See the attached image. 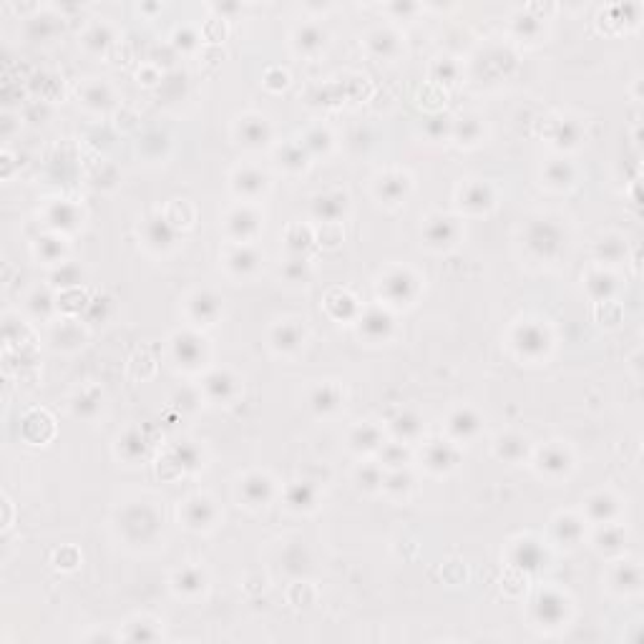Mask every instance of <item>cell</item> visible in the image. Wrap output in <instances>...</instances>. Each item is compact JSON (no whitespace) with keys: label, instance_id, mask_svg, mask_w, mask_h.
<instances>
[{"label":"cell","instance_id":"obj_1","mask_svg":"<svg viewBox=\"0 0 644 644\" xmlns=\"http://www.w3.org/2000/svg\"><path fill=\"white\" fill-rule=\"evenodd\" d=\"M526 245L536 257L551 260L561 252L564 247V232L559 224H554L551 219H536L528 224L526 229Z\"/></svg>","mask_w":644,"mask_h":644},{"label":"cell","instance_id":"obj_2","mask_svg":"<svg viewBox=\"0 0 644 644\" xmlns=\"http://www.w3.org/2000/svg\"><path fill=\"white\" fill-rule=\"evenodd\" d=\"M121 528L131 541H146L159 531V516L151 506H128L121 516Z\"/></svg>","mask_w":644,"mask_h":644},{"label":"cell","instance_id":"obj_3","mask_svg":"<svg viewBox=\"0 0 644 644\" xmlns=\"http://www.w3.org/2000/svg\"><path fill=\"white\" fill-rule=\"evenodd\" d=\"M416 289H418L416 277L403 272V270L390 272L388 277L383 279V284H380V292H383L390 302H395V305H406V302H411L413 297H416Z\"/></svg>","mask_w":644,"mask_h":644},{"label":"cell","instance_id":"obj_4","mask_svg":"<svg viewBox=\"0 0 644 644\" xmlns=\"http://www.w3.org/2000/svg\"><path fill=\"white\" fill-rule=\"evenodd\" d=\"M513 343H516V350L526 357H539L546 352L549 348V335L544 333V328L539 325H521L513 335Z\"/></svg>","mask_w":644,"mask_h":644},{"label":"cell","instance_id":"obj_5","mask_svg":"<svg viewBox=\"0 0 644 644\" xmlns=\"http://www.w3.org/2000/svg\"><path fill=\"white\" fill-rule=\"evenodd\" d=\"M533 614L546 627H556L567 616V601L561 599L556 592H544V594H539L536 604H533Z\"/></svg>","mask_w":644,"mask_h":644},{"label":"cell","instance_id":"obj_6","mask_svg":"<svg viewBox=\"0 0 644 644\" xmlns=\"http://www.w3.org/2000/svg\"><path fill=\"white\" fill-rule=\"evenodd\" d=\"M360 330L367 340H385L390 333H393V317H390L385 310H380V307H370V310L362 315Z\"/></svg>","mask_w":644,"mask_h":644},{"label":"cell","instance_id":"obj_7","mask_svg":"<svg viewBox=\"0 0 644 644\" xmlns=\"http://www.w3.org/2000/svg\"><path fill=\"white\" fill-rule=\"evenodd\" d=\"M174 355H177V360L182 362V365H187V367L199 365L201 355H204L201 340L196 338V335H191V333L177 335V340H174Z\"/></svg>","mask_w":644,"mask_h":644},{"label":"cell","instance_id":"obj_8","mask_svg":"<svg viewBox=\"0 0 644 644\" xmlns=\"http://www.w3.org/2000/svg\"><path fill=\"white\" fill-rule=\"evenodd\" d=\"M513 564L523 572H539L546 564V554L536 541H521L513 549Z\"/></svg>","mask_w":644,"mask_h":644},{"label":"cell","instance_id":"obj_9","mask_svg":"<svg viewBox=\"0 0 644 644\" xmlns=\"http://www.w3.org/2000/svg\"><path fill=\"white\" fill-rule=\"evenodd\" d=\"M345 206H348V196L345 194H325L317 196L315 204H312V214L322 222H335V219L343 217Z\"/></svg>","mask_w":644,"mask_h":644},{"label":"cell","instance_id":"obj_10","mask_svg":"<svg viewBox=\"0 0 644 644\" xmlns=\"http://www.w3.org/2000/svg\"><path fill=\"white\" fill-rule=\"evenodd\" d=\"M426 461L428 468H433V471H448L450 466H455L458 455H455L453 445L443 443V440H433L426 450Z\"/></svg>","mask_w":644,"mask_h":644},{"label":"cell","instance_id":"obj_11","mask_svg":"<svg viewBox=\"0 0 644 644\" xmlns=\"http://www.w3.org/2000/svg\"><path fill=\"white\" fill-rule=\"evenodd\" d=\"M270 494H272V483H270L267 476H262V473H252V476H247L245 483H242V496H245L252 506L265 504V501L270 499Z\"/></svg>","mask_w":644,"mask_h":644},{"label":"cell","instance_id":"obj_12","mask_svg":"<svg viewBox=\"0 0 644 644\" xmlns=\"http://www.w3.org/2000/svg\"><path fill=\"white\" fill-rule=\"evenodd\" d=\"M184 516H187V523L194 528H204L214 521V506H211L209 499H191L184 509Z\"/></svg>","mask_w":644,"mask_h":644},{"label":"cell","instance_id":"obj_13","mask_svg":"<svg viewBox=\"0 0 644 644\" xmlns=\"http://www.w3.org/2000/svg\"><path fill=\"white\" fill-rule=\"evenodd\" d=\"M257 227H260V219H257V214L252 209H237L229 217V232L234 234L237 239H250L252 234L257 232Z\"/></svg>","mask_w":644,"mask_h":644},{"label":"cell","instance_id":"obj_14","mask_svg":"<svg viewBox=\"0 0 644 644\" xmlns=\"http://www.w3.org/2000/svg\"><path fill=\"white\" fill-rule=\"evenodd\" d=\"M614 513H616V504L609 494H594L587 501V516L592 521L609 523L614 518Z\"/></svg>","mask_w":644,"mask_h":644},{"label":"cell","instance_id":"obj_15","mask_svg":"<svg viewBox=\"0 0 644 644\" xmlns=\"http://www.w3.org/2000/svg\"><path fill=\"white\" fill-rule=\"evenodd\" d=\"M426 237L431 245L435 247H443V245H450L455 237V224L453 219L448 217H433L431 222H428L426 227Z\"/></svg>","mask_w":644,"mask_h":644},{"label":"cell","instance_id":"obj_16","mask_svg":"<svg viewBox=\"0 0 644 644\" xmlns=\"http://www.w3.org/2000/svg\"><path fill=\"white\" fill-rule=\"evenodd\" d=\"M541 471H546L549 476H559V473L569 471V453L559 445H549V448L541 450L539 455Z\"/></svg>","mask_w":644,"mask_h":644},{"label":"cell","instance_id":"obj_17","mask_svg":"<svg viewBox=\"0 0 644 644\" xmlns=\"http://www.w3.org/2000/svg\"><path fill=\"white\" fill-rule=\"evenodd\" d=\"M219 300L214 297L211 292H199V294H194L191 297V302H189V310H191V315L196 317V320H201V322H211L214 317L219 315Z\"/></svg>","mask_w":644,"mask_h":644},{"label":"cell","instance_id":"obj_18","mask_svg":"<svg viewBox=\"0 0 644 644\" xmlns=\"http://www.w3.org/2000/svg\"><path fill=\"white\" fill-rule=\"evenodd\" d=\"M146 239L154 247H169L174 242V227L167 217H154L146 224Z\"/></svg>","mask_w":644,"mask_h":644},{"label":"cell","instance_id":"obj_19","mask_svg":"<svg viewBox=\"0 0 644 644\" xmlns=\"http://www.w3.org/2000/svg\"><path fill=\"white\" fill-rule=\"evenodd\" d=\"M315 499H317L315 486L307 481H297L287 489V504L292 506V509H312V506H315Z\"/></svg>","mask_w":644,"mask_h":644},{"label":"cell","instance_id":"obj_20","mask_svg":"<svg viewBox=\"0 0 644 644\" xmlns=\"http://www.w3.org/2000/svg\"><path fill=\"white\" fill-rule=\"evenodd\" d=\"M408 191V179L403 174H388L385 179H380L378 184V194L383 196L385 201L395 204L398 199H403Z\"/></svg>","mask_w":644,"mask_h":644},{"label":"cell","instance_id":"obj_21","mask_svg":"<svg viewBox=\"0 0 644 644\" xmlns=\"http://www.w3.org/2000/svg\"><path fill=\"white\" fill-rule=\"evenodd\" d=\"M272 343L277 350H294L302 343V330L294 322H282L272 333Z\"/></svg>","mask_w":644,"mask_h":644},{"label":"cell","instance_id":"obj_22","mask_svg":"<svg viewBox=\"0 0 644 644\" xmlns=\"http://www.w3.org/2000/svg\"><path fill=\"white\" fill-rule=\"evenodd\" d=\"M448 428L455 438H471L478 431V418L471 411H455L448 421Z\"/></svg>","mask_w":644,"mask_h":644},{"label":"cell","instance_id":"obj_23","mask_svg":"<svg viewBox=\"0 0 644 644\" xmlns=\"http://www.w3.org/2000/svg\"><path fill=\"white\" fill-rule=\"evenodd\" d=\"M325 305H328L330 315L338 317V320H343V317L348 320V317H352L357 312L355 300H352L348 292H340V289H338V292H330L328 294V302H325Z\"/></svg>","mask_w":644,"mask_h":644},{"label":"cell","instance_id":"obj_24","mask_svg":"<svg viewBox=\"0 0 644 644\" xmlns=\"http://www.w3.org/2000/svg\"><path fill=\"white\" fill-rule=\"evenodd\" d=\"M267 136H270V126H267L262 118H247V121L239 126V139L250 146L265 144Z\"/></svg>","mask_w":644,"mask_h":644},{"label":"cell","instance_id":"obj_25","mask_svg":"<svg viewBox=\"0 0 644 644\" xmlns=\"http://www.w3.org/2000/svg\"><path fill=\"white\" fill-rule=\"evenodd\" d=\"M265 182L267 179L262 177L260 172H255V169H245V172H239L237 177H234V189H237L239 194L255 196V194H260V191L265 189Z\"/></svg>","mask_w":644,"mask_h":644},{"label":"cell","instance_id":"obj_26","mask_svg":"<svg viewBox=\"0 0 644 644\" xmlns=\"http://www.w3.org/2000/svg\"><path fill=\"white\" fill-rule=\"evenodd\" d=\"M310 403L317 413H330L333 408H338L340 390L335 388V385H320V388H315V393L310 395Z\"/></svg>","mask_w":644,"mask_h":644},{"label":"cell","instance_id":"obj_27","mask_svg":"<svg viewBox=\"0 0 644 644\" xmlns=\"http://www.w3.org/2000/svg\"><path fill=\"white\" fill-rule=\"evenodd\" d=\"M587 289L594 300H609L614 294V277L606 272H592L587 277Z\"/></svg>","mask_w":644,"mask_h":644},{"label":"cell","instance_id":"obj_28","mask_svg":"<svg viewBox=\"0 0 644 644\" xmlns=\"http://www.w3.org/2000/svg\"><path fill=\"white\" fill-rule=\"evenodd\" d=\"M204 388L214 400H227L229 395H232V390H234V380L229 378L227 372L217 370V372H211L209 378L204 380Z\"/></svg>","mask_w":644,"mask_h":644},{"label":"cell","instance_id":"obj_29","mask_svg":"<svg viewBox=\"0 0 644 644\" xmlns=\"http://www.w3.org/2000/svg\"><path fill=\"white\" fill-rule=\"evenodd\" d=\"M554 531H556V539L564 541V544H577L582 539V521L574 516H559L554 523Z\"/></svg>","mask_w":644,"mask_h":644},{"label":"cell","instance_id":"obj_30","mask_svg":"<svg viewBox=\"0 0 644 644\" xmlns=\"http://www.w3.org/2000/svg\"><path fill=\"white\" fill-rule=\"evenodd\" d=\"M229 267H232L237 274L252 272V270L257 267V252L252 250V247H247V245L237 247V250L229 255Z\"/></svg>","mask_w":644,"mask_h":644},{"label":"cell","instance_id":"obj_31","mask_svg":"<svg viewBox=\"0 0 644 644\" xmlns=\"http://www.w3.org/2000/svg\"><path fill=\"white\" fill-rule=\"evenodd\" d=\"M146 448H149V443H146V438L139 433V431H128V433L123 435V440H121V453H123V458H128V461L144 458V455H146Z\"/></svg>","mask_w":644,"mask_h":644},{"label":"cell","instance_id":"obj_32","mask_svg":"<svg viewBox=\"0 0 644 644\" xmlns=\"http://www.w3.org/2000/svg\"><path fill=\"white\" fill-rule=\"evenodd\" d=\"M352 445H355L357 450H372L380 445V431L375 426H370V423H362L360 428H355V433H352Z\"/></svg>","mask_w":644,"mask_h":644},{"label":"cell","instance_id":"obj_33","mask_svg":"<svg viewBox=\"0 0 644 644\" xmlns=\"http://www.w3.org/2000/svg\"><path fill=\"white\" fill-rule=\"evenodd\" d=\"M463 204L468 209H486L491 204V191L486 184H471L466 191H463Z\"/></svg>","mask_w":644,"mask_h":644},{"label":"cell","instance_id":"obj_34","mask_svg":"<svg viewBox=\"0 0 644 644\" xmlns=\"http://www.w3.org/2000/svg\"><path fill=\"white\" fill-rule=\"evenodd\" d=\"M499 455L506 458V461H518L526 455V440L518 438V435H506V438L499 440Z\"/></svg>","mask_w":644,"mask_h":644},{"label":"cell","instance_id":"obj_35","mask_svg":"<svg viewBox=\"0 0 644 644\" xmlns=\"http://www.w3.org/2000/svg\"><path fill=\"white\" fill-rule=\"evenodd\" d=\"M367 43H370L372 53H378V56H393L398 50V38L390 30H375Z\"/></svg>","mask_w":644,"mask_h":644},{"label":"cell","instance_id":"obj_36","mask_svg":"<svg viewBox=\"0 0 644 644\" xmlns=\"http://www.w3.org/2000/svg\"><path fill=\"white\" fill-rule=\"evenodd\" d=\"M614 584H616V589H624V592H634V589H639V584H642L639 567H634V564H624V567H619L616 569V574H614Z\"/></svg>","mask_w":644,"mask_h":644},{"label":"cell","instance_id":"obj_37","mask_svg":"<svg viewBox=\"0 0 644 644\" xmlns=\"http://www.w3.org/2000/svg\"><path fill=\"white\" fill-rule=\"evenodd\" d=\"M201 587H204V574L199 569H184L177 574V589L184 594H194Z\"/></svg>","mask_w":644,"mask_h":644},{"label":"cell","instance_id":"obj_38","mask_svg":"<svg viewBox=\"0 0 644 644\" xmlns=\"http://www.w3.org/2000/svg\"><path fill=\"white\" fill-rule=\"evenodd\" d=\"M322 43H325V33H322L317 26H302L300 30H297V45H300L302 50H317L322 48Z\"/></svg>","mask_w":644,"mask_h":644},{"label":"cell","instance_id":"obj_39","mask_svg":"<svg viewBox=\"0 0 644 644\" xmlns=\"http://www.w3.org/2000/svg\"><path fill=\"white\" fill-rule=\"evenodd\" d=\"M174 463H177L179 471H191V468L199 466V450L191 443H182L174 450Z\"/></svg>","mask_w":644,"mask_h":644},{"label":"cell","instance_id":"obj_40","mask_svg":"<svg viewBox=\"0 0 644 644\" xmlns=\"http://www.w3.org/2000/svg\"><path fill=\"white\" fill-rule=\"evenodd\" d=\"M546 179L556 187H567L574 179V169L569 167V161H551L546 167Z\"/></svg>","mask_w":644,"mask_h":644},{"label":"cell","instance_id":"obj_41","mask_svg":"<svg viewBox=\"0 0 644 644\" xmlns=\"http://www.w3.org/2000/svg\"><path fill=\"white\" fill-rule=\"evenodd\" d=\"M50 222L56 224V227H63V229H68V227H76V222H78V211H76V206H71V204H56L53 206V211H50Z\"/></svg>","mask_w":644,"mask_h":644},{"label":"cell","instance_id":"obj_42","mask_svg":"<svg viewBox=\"0 0 644 644\" xmlns=\"http://www.w3.org/2000/svg\"><path fill=\"white\" fill-rule=\"evenodd\" d=\"M393 428L400 438H416V435L421 433V421H418V416H413V413H403V416L395 418Z\"/></svg>","mask_w":644,"mask_h":644},{"label":"cell","instance_id":"obj_43","mask_svg":"<svg viewBox=\"0 0 644 644\" xmlns=\"http://www.w3.org/2000/svg\"><path fill=\"white\" fill-rule=\"evenodd\" d=\"M579 133H582L579 123H574V121H561L559 126H556L554 141H556L559 146H574V144L579 141Z\"/></svg>","mask_w":644,"mask_h":644},{"label":"cell","instance_id":"obj_44","mask_svg":"<svg viewBox=\"0 0 644 644\" xmlns=\"http://www.w3.org/2000/svg\"><path fill=\"white\" fill-rule=\"evenodd\" d=\"M596 544H599L601 551H619L624 544V533L619 531V528H611L606 526L604 531L596 536Z\"/></svg>","mask_w":644,"mask_h":644},{"label":"cell","instance_id":"obj_45","mask_svg":"<svg viewBox=\"0 0 644 644\" xmlns=\"http://www.w3.org/2000/svg\"><path fill=\"white\" fill-rule=\"evenodd\" d=\"M310 242H312V234L307 232V229H302V227H294L292 232L287 234V245H289V250H292L294 255H302V252H307Z\"/></svg>","mask_w":644,"mask_h":644},{"label":"cell","instance_id":"obj_46","mask_svg":"<svg viewBox=\"0 0 644 644\" xmlns=\"http://www.w3.org/2000/svg\"><path fill=\"white\" fill-rule=\"evenodd\" d=\"M383 458H385V463H388V466H393V468L406 466V461H408L406 445H403V443H388L383 448Z\"/></svg>","mask_w":644,"mask_h":644},{"label":"cell","instance_id":"obj_47","mask_svg":"<svg viewBox=\"0 0 644 644\" xmlns=\"http://www.w3.org/2000/svg\"><path fill=\"white\" fill-rule=\"evenodd\" d=\"M357 478H360V486H365L367 491L378 489L380 483L385 481L383 473H380L378 466H362L360 471H357Z\"/></svg>","mask_w":644,"mask_h":644},{"label":"cell","instance_id":"obj_48","mask_svg":"<svg viewBox=\"0 0 644 644\" xmlns=\"http://www.w3.org/2000/svg\"><path fill=\"white\" fill-rule=\"evenodd\" d=\"M109 40H111V33H109L106 26H94V28L89 30V35H86V43H89L91 48H96V50L106 48Z\"/></svg>","mask_w":644,"mask_h":644},{"label":"cell","instance_id":"obj_49","mask_svg":"<svg viewBox=\"0 0 644 644\" xmlns=\"http://www.w3.org/2000/svg\"><path fill=\"white\" fill-rule=\"evenodd\" d=\"M624 255V245L619 242V239H604L599 245V257L606 262H614L619 260V257Z\"/></svg>","mask_w":644,"mask_h":644},{"label":"cell","instance_id":"obj_50","mask_svg":"<svg viewBox=\"0 0 644 644\" xmlns=\"http://www.w3.org/2000/svg\"><path fill=\"white\" fill-rule=\"evenodd\" d=\"M279 159H282L287 167L300 169L302 164H305V151H302V146H284V149L279 151Z\"/></svg>","mask_w":644,"mask_h":644},{"label":"cell","instance_id":"obj_51","mask_svg":"<svg viewBox=\"0 0 644 644\" xmlns=\"http://www.w3.org/2000/svg\"><path fill=\"white\" fill-rule=\"evenodd\" d=\"M284 274H287L289 279H294V282H300V279L307 277V262L302 255H297L294 260L287 262V267H284Z\"/></svg>","mask_w":644,"mask_h":644},{"label":"cell","instance_id":"obj_52","mask_svg":"<svg viewBox=\"0 0 644 644\" xmlns=\"http://www.w3.org/2000/svg\"><path fill=\"white\" fill-rule=\"evenodd\" d=\"M455 133H458V139H461V141L471 144V141H476V139H478V133H481V126L476 123V118H466V121L458 123Z\"/></svg>","mask_w":644,"mask_h":644},{"label":"cell","instance_id":"obj_53","mask_svg":"<svg viewBox=\"0 0 644 644\" xmlns=\"http://www.w3.org/2000/svg\"><path fill=\"white\" fill-rule=\"evenodd\" d=\"M328 144H330V136L322 128H315V131H310L307 133V139H305V149L307 151H322V149H328Z\"/></svg>","mask_w":644,"mask_h":644},{"label":"cell","instance_id":"obj_54","mask_svg":"<svg viewBox=\"0 0 644 644\" xmlns=\"http://www.w3.org/2000/svg\"><path fill=\"white\" fill-rule=\"evenodd\" d=\"M541 28L539 18H531V16H518L516 18V30L521 35H526V38H531V35H536Z\"/></svg>","mask_w":644,"mask_h":644},{"label":"cell","instance_id":"obj_55","mask_svg":"<svg viewBox=\"0 0 644 644\" xmlns=\"http://www.w3.org/2000/svg\"><path fill=\"white\" fill-rule=\"evenodd\" d=\"M38 250L43 252V257H45V260H58V257H61V252H63V245H61V242H58V239H53V237H45V239H40Z\"/></svg>","mask_w":644,"mask_h":644},{"label":"cell","instance_id":"obj_56","mask_svg":"<svg viewBox=\"0 0 644 644\" xmlns=\"http://www.w3.org/2000/svg\"><path fill=\"white\" fill-rule=\"evenodd\" d=\"M86 101H89L91 106H96V109H104L106 104H109V91H106V86H91L89 91H86Z\"/></svg>","mask_w":644,"mask_h":644},{"label":"cell","instance_id":"obj_57","mask_svg":"<svg viewBox=\"0 0 644 644\" xmlns=\"http://www.w3.org/2000/svg\"><path fill=\"white\" fill-rule=\"evenodd\" d=\"M383 483H385V489H390V491H406L408 486H411V476L403 471H395V473H390Z\"/></svg>","mask_w":644,"mask_h":644},{"label":"cell","instance_id":"obj_58","mask_svg":"<svg viewBox=\"0 0 644 644\" xmlns=\"http://www.w3.org/2000/svg\"><path fill=\"white\" fill-rule=\"evenodd\" d=\"M448 128L450 126H448V118H445V116H435V118H431V121H428V133H431V136H435V139H440L443 133H448Z\"/></svg>","mask_w":644,"mask_h":644},{"label":"cell","instance_id":"obj_59","mask_svg":"<svg viewBox=\"0 0 644 644\" xmlns=\"http://www.w3.org/2000/svg\"><path fill=\"white\" fill-rule=\"evenodd\" d=\"M99 408V398H78V403H76V411L81 413V416H91V413Z\"/></svg>","mask_w":644,"mask_h":644},{"label":"cell","instance_id":"obj_60","mask_svg":"<svg viewBox=\"0 0 644 644\" xmlns=\"http://www.w3.org/2000/svg\"><path fill=\"white\" fill-rule=\"evenodd\" d=\"M435 73H438V78H443L445 84H450L455 78V66L450 61H440L438 66H435Z\"/></svg>","mask_w":644,"mask_h":644}]
</instances>
